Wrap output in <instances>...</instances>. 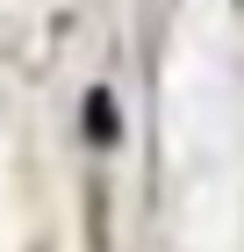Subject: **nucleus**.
<instances>
[{"label":"nucleus","instance_id":"obj_1","mask_svg":"<svg viewBox=\"0 0 244 252\" xmlns=\"http://www.w3.org/2000/svg\"><path fill=\"white\" fill-rule=\"evenodd\" d=\"M86 137H94V144H115V101L101 94V87L86 94Z\"/></svg>","mask_w":244,"mask_h":252}]
</instances>
